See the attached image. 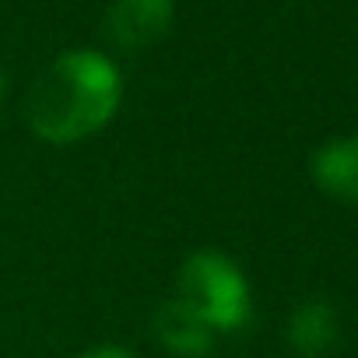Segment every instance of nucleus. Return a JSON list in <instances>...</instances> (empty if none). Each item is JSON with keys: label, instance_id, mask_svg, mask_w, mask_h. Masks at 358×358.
<instances>
[{"label": "nucleus", "instance_id": "nucleus-1", "mask_svg": "<svg viewBox=\"0 0 358 358\" xmlns=\"http://www.w3.org/2000/svg\"><path fill=\"white\" fill-rule=\"evenodd\" d=\"M120 67L99 50H67L39 71L25 95V123L46 144H78L120 109Z\"/></svg>", "mask_w": 358, "mask_h": 358}, {"label": "nucleus", "instance_id": "nucleus-2", "mask_svg": "<svg viewBox=\"0 0 358 358\" xmlns=\"http://www.w3.org/2000/svg\"><path fill=\"white\" fill-rule=\"evenodd\" d=\"M176 302L201 316L215 334L243 330L253 316V295L236 260L218 250H197L183 260L176 278Z\"/></svg>", "mask_w": 358, "mask_h": 358}, {"label": "nucleus", "instance_id": "nucleus-3", "mask_svg": "<svg viewBox=\"0 0 358 358\" xmlns=\"http://www.w3.org/2000/svg\"><path fill=\"white\" fill-rule=\"evenodd\" d=\"M176 0H113L106 8V36L120 50H148L169 36Z\"/></svg>", "mask_w": 358, "mask_h": 358}, {"label": "nucleus", "instance_id": "nucleus-4", "mask_svg": "<svg viewBox=\"0 0 358 358\" xmlns=\"http://www.w3.org/2000/svg\"><path fill=\"white\" fill-rule=\"evenodd\" d=\"M309 172H313V183L327 197L341 204H358V137L327 141L313 155Z\"/></svg>", "mask_w": 358, "mask_h": 358}, {"label": "nucleus", "instance_id": "nucleus-5", "mask_svg": "<svg viewBox=\"0 0 358 358\" xmlns=\"http://www.w3.org/2000/svg\"><path fill=\"white\" fill-rule=\"evenodd\" d=\"M155 337L169 351L190 355V358L208 355L211 344H215V330L201 316H194L183 302H176V299H169V302L158 306V313H155Z\"/></svg>", "mask_w": 358, "mask_h": 358}, {"label": "nucleus", "instance_id": "nucleus-6", "mask_svg": "<svg viewBox=\"0 0 358 358\" xmlns=\"http://www.w3.org/2000/svg\"><path fill=\"white\" fill-rule=\"evenodd\" d=\"M288 341L302 358H323L337 341V313L330 302H302L288 320Z\"/></svg>", "mask_w": 358, "mask_h": 358}, {"label": "nucleus", "instance_id": "nucleus-7", "mask_svg": "<svg viewBox=\"0 0 358 358\" xmlns=\"http://www.w3.org/2000/svg\"><path fill=\"white\" fill-rule=\"evenodd\" d=\"M81 358H134L127 348H116V344H102V348H92V351H85Z\"/></svg>", "mask_w": 358, "mask_h": 358}, {"label": "nucleus", "instance_id": "nucleus-8", "mask_svg": "<svg viewBox=\"0 0 358 358\" xmlns=\"http://www.w3.org/2000/svg\"><path fill=\"white\" fill-rule=\"evenodd\" d=\"M0 102H4V74H0Z\"/></svg>", "mask_w": 358, "mask_h": 358}]
</instances>
